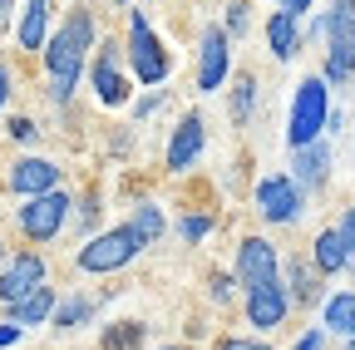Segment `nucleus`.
I'll return each mask as SVG.
<instances>
[{"label":"nucleus","mask_w":355,"mask_h":350,"mask_svg":"<svg viewBox=\"0 0 355 350\" xmlns=\"http://www.w3.org/2000/svg\"><path fill=\"white\" fill-rule=\"evenodd\" d=\"M94 45H99V15H94L89 0H74L69 15L50 30V40H44V50H40L44 74H50L55 84H79L84 69H89Z\"/></svg>","instance_id":"obj_1"},{"label":"nucleus","mask_w":355,"mask_h":350,"mask_svg":"<svg viewBox=\"0 0 355 350\" xmlns=\"http://www.w3.org/2000/svg\"><path fill=\"white\" fill-rule=\"evenodd\" d=\"M139 256H144V237L123 222V227H109V232L84 237L79 252H74V272H84V277H114V272L133 267Z\"/></svg>","instance_id":"obj_2"},{"label":"nucleus","mask_w":355,"mask_h":350,"mask_svg":"<svg viewBox=\"0 0 355 350\" xmlns=\"http://www.w3.org/2000/svg\"><path fill=\"white\" fill-rule=\"evenodd\" d=\"M123 64H128V79H133V84H148V89L168 84V74H173V55L163 50V40L153 35V25H148V15H144V10H128Z\"/></svg>","instance_id":"obj_3"},{"label":"nucleus","mask_w":355,"mask_h":350,"mask_svg":"<svg viewBox=\"0 0 355 350\" xmlns=\"http://www.w3.org/2000/svg\"><path fill=\"white\" fill-rule=\"evenodd\" d=\"M331 119V84L321 74H306L291 94V119H286V148H306L326 134Z\"/></svg>","instance_id":"obj_4"},{"label":"nucleus","mask_w":355,"mask_h":350,"mask_svg":"<svg viewBox=\"0 0 355 350\" xmlns=\"http://www.w3.org/2000/svg\"><path fill=\"white\" fill-rule=\"evenodd\" d=\"M326 15V84H350L355 79V0H331Z\"/></svg>","instance_id":"obj_5"},{"label":"nucleus","mask_w":355,"mask_h":350,"mask_svg":"<svg viewBox=\"0 0 355 350\" xmlns=\"http://www.w3.org/2000/svg\"><path fill=\"white\" fill-rule=\"evenodd\" d=\"M123 69H128V64H123V40L104 35L99 45H94V55H89V69H84V79H89V89L99 94V104L119 109V104L133 99V79H128Z\"/></svg>","instance_id":"obj_6"},{"label":"nucleus","mask_w":355,"mask_h":350,"mask_svg":"<svg viewBox=\"0 0 355 350\" xmlns=\"http://www.w3.org/2000/svg\"><path fill=\"white\" fill-rule=\"evenodd\" d=\"M69 212H74V198H69L64 188H55V193L25 198V207H15V227H20V237H25V242L44 247V242H55V237L64 232Z\"/></svg>","instance_id":"obj_7"},{"label":"nucleus","mask_w":355,"mask_h":350,"mask_svg":"<svg viewBox=\"0 0 355 350\" xmlns=\"http://www.w3.org/2000/svg\"><path fill=\"white\" fill-rule=\"evenodd\" d=\"M252 202H257V217L266 227H291L306 212V193L291 183V173H266L252 193Z\"/></svg>","instance_id":"obj_8"},{"label":"nucleus","mask_w":355,"mask_h":350,"mask_svg":"<svg viewBox=\"0 0 355 350\" xmlns=\"http://www.w3.org/2000/svg\"><path fill=\"white\" fill-rule=\"evenodd\" d=\"M193 79H198V94H217L222 84L232 79V40L212 20L198 30V69H193Z\"/></svg>","instance_id":"obj_9"},{"label":"nucleus","mask_w":355,"mask_h":350,"mask_svg":"<svg viewBox=\"0 0 355 350\" xmlns=\"http://www.w3.org/2000/svg\"><path fill=\"white\" fill-rule=\"evenodd\" d=\"M232 277H237L242 291H257L266 281H277L282 277V252L272 247V237H257V232L242 237L237 252H232Z\"/></svg>","instance_id":"obj_10"},{"label":"nucleus","mask_w":355,"mask_h":350,"mask_svg":"<svg viewBox=\"0 0 355 350\" xmlns=\"http://www.w3.org/2000/svg\"><path fill=\"white\" fill-rule=\"evenodd\" d=\"M40 286H50V261H44V252H15L6 267H0V306H20L30 301Z\"/></svg>","instance_id":"obj_11"},{"label":"nucleus","mask_w":355,"mask_h":350,"mask_svg":"<svg viewBox=\"0 0 355 350\" xmlns=\"http://www.w3.org/2000/svg\"><path fill=\"white\" fill-rule=\"evenodd\" d=\"M60 183H64V168H60L55 158H40V153L15 158V163L6 168V193H15V198H40V193H55Z\"/></svg>","instance_id":"obj_12"},{"label":"nucleus","mask_w":355,"mask_h":350,"mask_svg":"<svg viewBox=\"0 0 355 350\" xmlns=\"http://www.w3.org/2000/svg\"><path fill=\"white\" fill-rule=\"evenodd\" d=\"M202 148H207V123H202V114H198V109H188L183 119H178L173 139H168L163 173H188V168L202 158Z\"/></svg>","instance_id":"obj_13"},{"label":"nucleus","mask_w":355,"mask_h":350,"mask_svg":"<svg viewBox=\"0 0 355 350\" xmlns=\"http://www.w3.org/2000/svg\"><path fill=\"white\" fill-rule=\"evenodd\" d=\"M242 311H247V326H257V331H277V326H286V316H291V296H286L282 277L266 281V286H257V291H247V296H242Z\"/></svg>","instance_id":"obj_14"},{"label":"nucleus","mask_w":355,"mask_h":350,"mask_svg":"<svg viewBox=\"0 0 355 350\" xmlns=\"http://www.w3.org/2000/svg\"><path fill=\"white\" fill-rule=\"evenodd\" d=\"M291 183L301 193H321L331 183V143L326 139L306 143V148H291Z\"/></svg>","instance_id":"obj_15"},{"label":"nucleus","mask_w":355,"mask_h":350,"mask_svg":"<svg viewBox=\"0 0 355 350\" xmlns=\"http://www.w3.org/2000/svg\"><path fill=\"white\" fill-rule=\"evenodd\" d=\"M282 286H286L291 306L321 301V272L311 267V256H282Z\"/></svg>","instance_id":"obj_16"},{"label":"nucleus","mask_w":355,"mask_h":350,"mask_svg":"<svg viewBox=\"0 0 355 350\" xmlns=\"http://www.w3.org/2000/svg\"><path fill=\"white\" fill-rule=\"evenodd\" d=\"M266 50H272V60H277V64L296 60V55L306 50V40H301V20H296V15H286V10H272V15H266Z\"/></svg>","instance_id":"obj_17"},{"label":"nucleus","mask_w":355,"mask_h":350,"mask_svg":"<svg viewBox=\"0 0 355 350\" xmlns=\"http://www.w3.org/2000/svg\"><path fill=\"white\" fill-rule=\"evenodd\" d=\"M50 15H55V0H25L20 25H15V40H20L25 55L44 50V40H50Z\"/></svg>","instance_id":"obj_18"},{"label":"nucleus","mask_w":355,"mask_h":350,"mask_svg":"<svg viewBox=\"0 0 355 350\" xmlns=\"http://www.w3.org/2000/svg\"><path fill=\"white\" fill-rule=\"evenodd\" d=\"M311 267H316L321 277H336V272L350 267V252H345V242H340L336 227H321L316 232V242H311Z\"/></svg>","instance_id":"obj_19"},{"label":"nucleus","mask_w":355,"mask_h":350,"mask_svg":"<svg viewBox=\"0 0 355 350\" xmlns=\"http://www.w3.org/2000/svg\"><path fill=\"white\" fill-rule=\"evenodd\" d=\"M321 331H326V335H345V340H355V291H336V296H326V306H321Z\"/></svg>","instance_id":"obj_20"},{"label":"nucleus","mask_w":355,"mask_h":350,"mask_svg":"<svg viewBox=\"0 0 355 350\" xmlns=\"http://www.w3.org/2000/svg\"><path fill=\"white\" fill-rule=\"evenodd\" d=\"M55 306H60V296H55V286H40L30 301H20V306H10V321L25 331V326H50V316H55Z\"/></svg>","instance_id":"obj_21"},{"label":"nucleus","mask_w":355,"mask_h":350,"mask_svg":"<svg viewBox=\"0 0 355 350\" xmlns=\"http://www.w3.org/2000/svg\"><path fill=\"white\" fill-rule=\"evenodd\" d=\"M257 74L252 69H237V79H232V94H227V114H232V123L242 128V123H252V114H257Z\"/></svg>","instance_id":"obj_22"},{"label":"nucleus","mask_w":355,"mask_h":350,"mask_svg":"<svg viewBox=\"0 0 355 350\" xmlns=\"http://www.w3.org/2000/svg\"><path fill=\"white\" fill-rule=\"evenodd\" d=\"M128 227L144 237V247L163 242V232H168V212H163V202H133V212H128Z\"/></svg>","instance_id":"obj_23"},{"label":"nucleus","mask_w":355,"mask_h":350,"mask_svg":"<svg viewBox=\"0 0 355 350\" xmlns=\"http://www.w3.org/2000/svg\"><path fill=\"white\" fill-rule=\"evenodd\" d=\"M94 311H99V301L79 291V296H69V301H60V306H55L50 326H55V331H79V326H89V321H94Z\"/></svg>","instance_id":"obj_24"},{"label":"nucleus","mask_w":355,"mask_h":350,"mask_svg":"<svg viewBox=\"0 0 355 350\" xmlns=\"http://www.w3.org/2000/svg\"><path fill=\"white\" fill-rule=\"evenodd\" d=\"M222 30H227V40H232V45H237V40H247V30H252V0H227Z\"/></svg>","instance_id":"obj_25"},{"label":"nucleus","mask_w":355,"mask_h":350,"mask_svg":"<svg viewBox=\"0 0 355 350\" xmlns=\"http://www.w3.org/2000/svg\"><path fill=\"white\" fill-rule=\"evenodd\" d=\"M178 232H183L188 247H198V242H207V237L217 232V217H212V212H188L183 222H178Z\"/></svg>","instance_id":"obj_26"},{"label":"nucleus","mask_w":355,"mask_h":350,"mask_svg":"<svg viewBox=\"0 0 355 350\" xmlns=\"http://www.w3.org/2000/svg\"><path fill=\"white\" fill-rule=\"evenodd\" d=\"M74 217H79V232H89V237H94L99 217H104V198H99V193H84V198L74 202Z\"/></svg>","instance_id":"obj_27"},{"label":"nucleus","mask_w":355,"mask_h":350,"mask_svg":"<svg viewBox=\"0 0 355 350\" xmlns=\"http://www.w3.org/2000/svg\"><path fill=\"white\" fill-rule=\"evenodd\" d=\"M232 291H237V277H232V272H212V277H207V296H212L217 306H227Z\"/></svg>","instance_id":"obj_28"},{"label":"nucleus","mask_w":355,"mask_h":350,"mask_svg":"<svg viewBox=\"0 0 355 350\" xmlns=\"http://www.w3.org/2000/svg\"><path fill=\"white\" fill-rule=\"evenodd\" d=\"M168 99H173V94H168V84H163V89H148V94H144L139 104H133V119H148V114H158V109H163Z\"/></svg>","instance_id":"obj_29"},{"label":"nucleus","mask_w":355,"mask_h":350,"mask_svg":"<svg viewBox=\"0 0 355 350\" xmlns=\"http://www.w3.org/2000/svg\"><path fill=\"white\" fill-rule=\"evenodd\" d=\"M6 128H10V139H15V143H35V139H40V123H35V119H25V114H15Z\"/></svg>","instance_id":"obj_30"},{"label":"nucleus","mask_w":355,"mask_h":350,"mask_svg":"<svg viewBox=\"0 0 355 350\" xmlns=\"http://www.w3.org/2000/svg\"><path fill=\"white\" fill-rule=\"evenodd\" d=\"M336 232H340V242H345V252H350V261H355V202L336 217Z\"/></svg>","instance_id":"obj_31"},{"label":"nucleus","mask_w":355,"mask_h":350,"mask_svg":"<svg viewBox=\"0 0 355 350\" xmlns=\"http://www.w3.org/2000/svg\"><path fill=\"white\" fill-rule=\"evenodd\" d=\"M212 350H272V345H266L261 335H222Z\"/></svg>","instance_id":"obj_32"},{"label":"nucleus","mask_w":355,"mask_h":350,"mask_svg":"<svg viewBox=\"0 0 355 350\" xmlns=\"http://www.w3.org/2000/svg\"><path fill=\"white\" fill-rule=\"evenodd\" d=\"M10 94H15V69H10V64H0V109L10 104Z\"/></svg>","instance_id":"obj_33"},{"label":"nucleus","mask_w":355,"mask_h":350,"mask_svg":"<svg viewBox=\"0 0 355 350\" xmlns=\"http://www.w3.org/2000/svg\"><path fill=\"white\" fill-rule=\"evenodd\" d=\"M296 350H326V331H321V326H311V331L296 340Z\"/></svg>","instance_id":"obj_34"},{"label":"nucleus","mask_w":355,"mask_h":350,"mask_svg":"<svg viewBox=\"0 0 355 350\" xmlns=\"http://www.w3.org/2000/svg\"><path fill=\"white\" fill-rule=\"evenodd\" d=\"M277 10H286V15H306V10H316V0H277Z\"/></svg>","instance_id":"obj_35"},{"label":"nucleus","mask_w":355,"mask_h":350,"mask_svg":"<svg viewBox=\"0 0 355 350\" xmlns=\"http://www.w3.org/2000/svg\"><path fill=\"white\" fill-rule=\"evenodd\" d=\"M20 335H25V331H20L15 321H0V350H6V345H15Z\"/></svg>","instance_id":"obj_36"},{"label":"nucleus","mask_w":355,"mask_h":350,"mask_svg":"<svg viewBox=\"0 0 355 350\" xmlns=\"http://www.w3.org/2000/svg\"><path fill=\"white\" fill-rule=\"evenodd\" d=\"M10 15H15V0H0V30L10 25Z\"/></svg>","instance_id":"obj_37"},{"label":"nucleus","mask_w":355,"mask_h":350,"mask_svg":"<svg viewBox=\"0 0 355 350\" xmlns=\"http://www.w3.org/2000/svg\"><path fill=\"white\" fill-rule=\"evenodd\" d=\"M10 256H15V252H10V242H0V267H6Z\"/></svg>","instance_id":"obj_38"},{"label":"nucleus","mask_w":355,"mask_h":350,"mask_svg":"<svg viewBox=\"0 0 355 350\" xmlns=\"http://www.w3.org/2000/svg\"><path fill=\"white\" fill-rule=\"evenodd\" d=\"M109 6H114V10H128V0H109Z\"/></svg>","instance_id":"obj_39"},{"label":"nucleus","mask_w":355,"mask_h":350,"mask_svg":"<svg viewBox=\"0 0 355 350\" xmlns=\"http://www.w3.org/2000/svg\"><path fill=\"white\" fill-rule=\"evenodd\" d=\"M153 350H188V345H153Z\"/></svg>","instance_id":"obj_40"},{"label":"nucleus","mask_w":355,"mask_h":350,"mask_svg":"<svg viewBox=\"0 0 355 350\" xmlns=\"http://www.w3.org/2000/svg\"><path fill=\"white\" fill-rule=\"evenodd\" d=\"M345 350H355V340H345Z\"/></svg>","instance_id":"obj_41"},{"label":"nucleus","mask_w":355,"mask_h":350,"mask_svg":"<svg viewBox=\"0 0 355 350\" xmlns=\"http://www.w3.org/2000/svg\"><path fill=\"white\" fill-rule=\"evenodd\" d=\"M350 277H355V261H350Z\"/></svg>","instance_id":"obj_42"},{"label":"nucleus","mask_w":355,"mask_h":350,"mask_svg":"<svg viewBox=\"0 0 355 350\" xmlns=\"http://www.w3.org/2000/svg\"><path fill=\"white\" fill-rule=\"evenodd\" d=\"M148 6H158V0H148Z\"/></svg>","instance_id":"obj_43"}]
</instances>
